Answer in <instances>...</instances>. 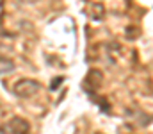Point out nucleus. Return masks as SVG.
Wrapping results in <instances>:
<instances>
[{"label": "nucleus", "instance_id": "obj_2", "mask_svg": "<svg viewBox=\"0 0 153 134\" xmlns=\"http://www.w3.org/2000/svg\"><path fill=\"white\" fill-rule=\"evenodd\" d=\"M2 131H9V133H23V131H29V125H27L22 118H13L7 125L2 127Z\"/></svg>", "mask_w": 153, "mask_h": 134}, {"label": "nucleus", "instance_id": "obj_1", "mask_svg": "<svg viewBox=\"0 0 153 134\" xmlns=\"http://www.w3.org/2000/svg\"><path fill=\"white\" fill-rule=\"evenodd\" d=\"M38 89H39V84L34 82V81H22V82L16 84V93L22 95V97H30V95H34Z\"/></svg>", "mask_w": 153, "mask_h": 134}]
</instances>
